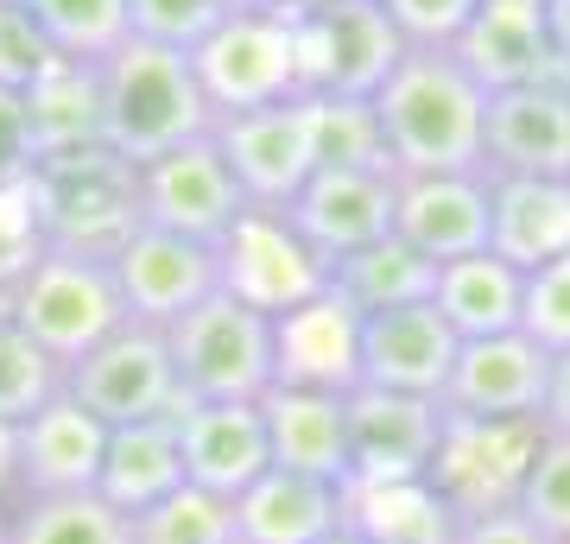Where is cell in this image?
<instances>
[{
    "mask_svg": "<svg viewBox=\"0 0 570 544\" xmlns=\"http://www.w3.org/2000/svg\"><path fill=\"white\" fill-rule=\"evenodd\" d=\"M343 532L362 544H456L463 520L438 501L431 482H348Z\"/></svg>",
    "mask_w": 570,
    "mask_h": 544,
    "instance_id": "f1b7e54d",
    "label": "cell"
},
{
    "mask_svg": "<svg viewBox=\"0 0 570 544\" xmlns=\"http://www.w3.org/2000/svg\"><path fill=\"white\" fill-rule=\"evenodd\" d=\"M450 51L463 58V70L482 89H513V82L558 77L551 32H546V0H482L469 32Z\"/></svg>",
    "mask_w": 570,
    "mask_h": 544,
    "instance_id": "cb8c5ba5",
    "label": "cell"
},
{
    "mask_svg": "<svg viewBox=\"0 0 570 544\" xmlns=\"http://www.w3.org/2000/svg\"><path fill=\"white\" fill-rule=\"evenodd\" d=\"M242 544H324L343 532V487L292 468H266L235 501Z\"/></svg>",
    "mask_w": 570,
    "mask_h": 544,
    "instance_id": "484cf974",
    "label": "cell"
},
{
    "mask_svg": "<svg viewBox=\"0 0 570 544\" xmlns=\"http://www.w3.org/2000/svg\"><path fill=\"white\" fill-rule=\"evenodd\" d=\"M444 437V405L419 393H348V482H425Z\"/></svg>",
    "mask_w": 570,
    "mask_h": 544,
    "instance_id": "9a60e30c",
    "label": "cell"
},
{
    "mask_svg": "<svg viewBox=\"0 0 570 544\" xmlns=\"http://www.w3.org/2000/svg\"><path fill=\"white\" fill-rule=\"evenodd\" d=\"M228 13H273V7H279V0H223Z\"/></svg>",
    "mask_w": 570,
    "mask_h": 544,
    "instance_id": "681fc988",
    "label": "cell"
},
{
    "mask_svg": "<svg viewBox=\"0 0 570 544\" xmlns=\"http://www.w3.org/2000/svg\"><path fill=\"white\" fill-rule=\"evenodd\" d=\"M178 449H184V482L209 487V494H223V501H242L247 487L273 468L261 399H197V405H184L178 412Z\"/></svg>",
    "mask_w": 570,
    "mask_h": 544,
    "instance_id": "e0dca14e",
    "label": "cell"
},
{
    "mask_svg": "<svg viewBox=\"0 0 570 544\" xmlns=\"http://www.w3.org/2000/svg\"><path fill=\"white\" fill-rule=\"evenodd\" d=\"M134 190H140V222L190 235V241H209V247H223V235L254 209L247 190L235 184V171H228L216 133L134 165Z\"/></svg>",
    "mask_w": 570,
    "mask_h": 544,
    "instance_id": "8fae6325",
    "label": "cell"
},
{
    "mask_svg": "<svg viewBox=\"0 0 570 544\" xmlns=\"http://www.w3.org/2000/svg\"><path fill=\"white\" fill-rule=\"evenodd\" d=\"M273 468L317 475L348 487V393H311V386H273L261 399Z\"/></svg>",
    "mask_w": 570,
    "mask_h": 544,
    "instance_id": "603a6c76",
    "label": "cell"
},
{
    "mask_svg": "<svg viewBox=\"0 0 570 544\" xmlns=\"http://www.w3.org/2000/svg\"><path fill=\"white\" fill-rule=\"evenodd\" d=\"M292 32H298V89L305 96L374 101L381 82L406 58V39H400V26L387 20L381 0L330 7V13H292Z\"/></svg>",
    "mask_w": 570,
    "mask_h": 544,
    "instance_id": "9c48e42d",
    "label": "cell"
},
{
    "mask_svg": "<svg viewBox=\"0 0 570 544\" xmlns=\"http://www.w3.org/2000/svg\"><path fill=\"white\" fill-rule=\"evenodd\" d=\"M273 386H311V393H355L362 386V310L336 291L273 317Z\"/></svg>",
    "mask_w": 570,
    "mask_h": 544,
    "instance_id": "d6986e66",
    "label": "cell"
},
{
    "mask_svg": "<svg viewBox=\"0 0 570 544\" xmlns=\"http://www.w3.org/2000/svg\"><path fill=\"white\" fill-rule=\"evenodd\" d=\"M39 190H45V228H51V247L115 260L121 241L140 228L134 165L115 159L108 146L102 152H77V159L39 165Z\"/></svg>",
    "mask_w": 570,
    "mask_h": 544,
    "instance_id": "30bf717a",
    "label": "cell"
},
{
    "mask_svg": "<svg viewBox=\"0 0 570 544\" xmlns=\"http://www.w3.org/2000/svg\"><path fill=\"white\" fill-rule=\"evenodd\" d=\"M546 431L570 437V348L564 355H551V380H546V412H539Z\"/></svg>",
    "mask_w": 570,
    "mask_h": 544,
    "instance_id": "f6af8a7d",
    "label": "cell"
},
{
    "mask_svg": "<svg viewBox=\"0 0 570 544\" xmlns=\"http://www.w3.org/2000/svg\"><path fill=\"white\" fill-rule=\"evenodd\" d=\"M0 544H7V506H0Z\"/></svg>",
    "mask_w": 570,
    "mask_h": 544,
    "instance_id": "816d5d0a",
    "label": "cell"
},
{
    "mask_svg": "<svg viewBox=\"0 0 570 544\" xmlns=\"http://www.w3.org/2000/svg\"><path fill=\"white\" fill-rule=\"evenodd\" d=\"M0 317H7V298H0Z\"/></svg>",
    "mask_w": 570,
    "mask_h": 544,
    "instance_id": "f5cc1de1",
    "label": "cell"
},
{
    "mask_svg": "<svg viewBox=\"0 0 570 544\" xmlns=\"http://www.w3.org/2000/svg\"><path fill=\"white\" fill-rule=\"evenodd\" d=\"M393 184L400 171H311V184L285 202L292 228L305 235L330 266L393 235Z\"/></svg>",
    "mask_w": 570,
    "mask_h": 544,
    "instance_id": "ffe728a7",
    "label": "cell"
},
{
    "mask_svg": "<svg viewBox=\"0 0 570 544\" xmlns=\"http://www.w3.org/2000/svg\"><path fill=\"white\" fill-rule=\"evenodd\" d=\"M546 32H551V58L570 77V0H546Z\"/></svg>",
    "mask_w": 570,
    "mask_h": 544,
    "instance_id": "7dc6e473",
    "label": "cell"
},
{
    "mask_svg": "<svg viewBox=\"0 0 570 544\" xmlns=\"http://www.w3.org/2000/svg\"><path fill=\"white\" fill-rule=\"evenodd\" d=\"M489 254L520 273L570 254V178H494L489 171Z\"/></svg>",
    "mask_w": 570,
    "mask_h": 544,
    "instance_id": "d4e9b609",
    "label": "cell"
},
{
    "mask_svg": "<svg viewBox=\"0 0 570 544\" xmlns=\"http://www.w3.org/2000/svg\"><path fill=\"white\" fill-rule=\"evenodd\" d=\"M311 127H317V171L324 165L330 171H393L374 101L311 96Z\"/></svg>",
    "mask_w": 570,
    "mask_h": 544,
    "instance_id": "836d02e7",
    "label": "cell"
},
{
    "mask_svg": "<svg viewBox=\"0 0 570 544\" xmlns=\"http://www.w3.org/2000/svg\"><path fill=\"white\" fill-rule=\"evenodd\" d=\"M431 304H438V317L456 329V343L508 336V329H520V317H527V273L482 247V254H469V260L438 266Z\"/></svg>",
    "mask_w": 570,
    "mask_h": 544,
    "instance_id": "4316f807",
    "label": "cell"
},
{
    "mask_svg": "<svg viewBox=\"0 0 570 544\" xmlns=\"http://www.w3.org/2000/svg\"><path fill=\"white\" fill-rule=\"evenodd\" d=\"M102 449L108 424L58 393L20 424V494H89L102 475Z\"/></svg>",
    "mask_w": 570,
    "mask_h": 544,
    "instance_id": "7402d4cb",
    "label": "cell"
},
{
    "mask_svg": "<svg viewBox=\"0 0 570 544\" xmlns=\"http://www.w3.org/2000/svg\"><path fill=\"white\" fill-rule=\"evenodd\" d=\"M58 44L45 39V26L32 20L26 0H0V89L26 96L32 82H45L58 70Z\"/></svg>",
    "mask_w": 570,
    "mask_h": 544,
    "instance_id": "f35d334b",
    "label": "cell"
},
{
    "mask_svg": "<svg viewBox=\"0 0 570 544\" xmlns=\"http://www.w3.org/2000/svg\"><path fill=\"white\" fill-rule=\"evenodd\" d=\"M539 418H450L431 456L425 482L438 487V501L456 520H482V513H508L520 501L527 463L539 449Z\"/></svg>",
    "mask_w": 570,
    "mask_h": 544,
    "instance_id": "52a82bcc",
    "label": "cell"
},
{
    "mask_svg": "<svg viewBox=\"0 0 570 544\" xmlns=\"http://www.w3.org/2000/svg\"><path fill=\"white\" fill-rule=\"evenodd\" d=\"M482 165L494 178H570V77L489 89Z\"/></svg>",
    "mask_w": 570,
    "mask_h": 544,
    "instance_id": "5bb4252c",
    "label": "cell"
},
{
    "mask_svg": "<svg viewBox=\"0 0 570 544\" xmlns=\"http://www.w3.org/2000/svg\"><path fill=\"white\" fill-rule=\"evenodd\" d=\"M39 171V146H32V121H26V96L0 89V184L32 178Z\"/></svg>",
    "mask_w": 570,
    "mask_h": 544,
    "instance_id": "7bdbcfd3",
    "label": "cell"
},
{
    "mask_svg": "<svg viewBox=\"0 0 570 544\" xmlns=\"http://www.w3.org/2000/svg\"><path fill=\"white\" fill-rule=\"evenodd\" d=\"M292 13H330V7H367V0H285Z\"/></svg>",
    "mask_w": 570,
    "mask_h": 544,
    "instance_id": "c3c4849f",
    "label": "cell"
},
{
    "mask_svg": "<svg viewBox=\"0 0 570 544\" xmlns=\"http://www.w3.org/2000/svg\"><path fill=\"white\" fill-rule=\"evenodd\" d=\"M190 63H197V82H204V101L216 121L305 96L298 89V32H292V7L285 0L273 13H228L190 51Z\"/></svg>",
    "mask_w": 570,
    "mask_h": 544,
    "instance_id": "5b68a950",
    "label": "cell"
},
{
    "mask_svg": "<svg viewBox=\"0 0 570 544\" xmlns=\"http://www.w3.org/2000/svg\"><path fill=\"white\" fill-rule=\"evenodd\" d=\"M134 39L146 44H171V51H197V44L228 20L223 0H127Z\"/></svg>",
    "mask_w": 570,
    "mask_h": 544,
    "instance_id": "ab89813d",
    "label": "cell"
},
{
    "mask_svg": "<svg viewBox=\"0 0 570 544\" xmlns=\"http://www.w3.org/2000/svg\"><path fill=\"white\" fill-rule=\"evenodd\" d=\"M58 393H63V367L13 317H0V418L26 424L39 405L58 399Z\"/></svg>",
    "mask_w": 570,
    "mask_h": 544,
    "instance_id": "d590c367",
    "label": "cell"
},
{
    "mask_svg": "<svg viewBox=\"0 0 570 544\" xmlns=\"http://www.w3.org/2000/svg\"><path fill=\"white\" fill-rule=\"evenodd\" d=\"M20 501V424L0 418V506Z\"/></svg>",
    "mask_w": 570,
    "mask_h": 544,
    "instance_id": "bcb514c9",
    "label": "cell"
},
{
    "mask_svg": "<svg viewBox=\"0 0 570 544\" xmlns=\"http://www.w3.org/2000/svg\"><path fill=\"white\" fill-rule=\"evenodd\" d=\"M184 487V449H178V418H153V424H115L102 449V494L115 513L140 520L146 506H159L165 494Z\"/></svg>",
    "mask_w": 570,
    "mask_h": 544,
    "instance_id": "83f0119b",
    "label": "cell"
},
{
    "mask_svg": "<svg viewBox=\"0 0 570 544\" xmlns=\"http://www.w3.org/2000/svg\"><path fill=\"white\" fill-rule=\"evenodd\" d=\"M216 273L228 298H242L261 317H285L330 291V260L292 228L285 209H247L216 247Z\"/></svg>",
    "mask_w": 570,
    "mask_h": 544,
    "instance_id": "ba28073f",
    "label": "cell"
},
{
    "mask_svg": "<svg viewBox=\"0 0 570 544\" xmlns=\"http://www.w3.org/2000/svg\"><path fill=\"white\" fill-rule=\"evenodd\" d=\"M513 513H527L551 544H570V437L539 431V449H532V463H527V482H520Z\"/></svg>",
    "mask_w": 570,
    "mask_h": 544,
    "instance_id": "74e56055",
    "label": "cell"
},
{
    "mask_svg": "<svg viewBox=\"0 0 570 544\" xmlns=\"http://www.w3.org/2000/svg\"><path fill=\"white\" fill-rule=\"evenodd\" d=\"M520 329L546 355H564L570 348V254L539 266V273H527V317H520Z\"/></svg>",
    "mask_w": 570,
    "mask_h": 544,
    "instance_id": "60d3db41",
    "label": "cell"
},
{
    "mask_svg": "<svg viewBox=\"0 0 570 544\" xmlns=\"http://www.w3.org/2000/svg\"><path fill=\"white\" fill-rule=\"evenodd\" d=\"M324 544H362V538H348V532H336V538H324Z\"/></svg>",
    "mask_w": 570,
    "mask_h": 544,
    "instance_id": "f907efd6",
    "label": "cell"
},
{
    "mask_svg": "<svg viewBox=\"0 0 570 544\" xmlns=\"http://www.w3.org/2000/svg\"><path fill=\"white\" fill-rule=\"evenodd\" d=\"M51 254V228H45V190L32 178L0 184V298H13V285Z\"/></svg>",
    "mask_w": 570,
    "mask_h": 544,
    "instance_id": "8d00e7d4",
    "label": "cell"
},
{
    "mask_svg": "<svg viewBox=\"0 0 570 544\" xmlns=\"http://www.w3.org/2000/svg\"><path fill=\"white\" fill-rule=\"evenodd\" d=\"M108 266H115V285H121L127 323H146V329H171L184 310H197L209 291H223L216 247L153 222L134 228Z\"/></svg>",
    "mask_w": 570,
    "mask_h": 544,
    "instance_id": "4fadbf2b",
    "label": "cell"
},
{
    "mask_svg": "<svg viewBox=\"0 0 570 544\" xmlns=\"http://www.w3.org/2000/svg\"><path fill=\"white\" fill-rule=\"evenodd\" d=\"M26 7L45 26V39L58 44V58L70 63H102L134 39L127 0H26Z\"/></svg>",
    "mask_w": 570,
    "mask_h": 544,
    "instance_id": "d6a6232c",
    "label": "cell"
},
{
    "mask_svg": "<svg viewBox=\"0 0 570 544\" xmlns=\"http://www.w3.org/2000/svg\"><path fill=\"white\" fill-rule=\"evenodd\" d=\"M387 165L400 178H431V171H489L482 140H489V89L463 70L456 51H419L381 82L374 96Z\"/></svg>",
    "mask_w": 570,
    "mask_h": 544,
    "instance_id": "6da1fadb",
    "label": "cell"
},
{
    "mask_svg": "<svg viewBox=\"0 0 570 544\" xmlns=\"http://www.w3.org/2000/svg\"><path fill=\"white\" fill-rule=\"evenodd\" d=\"M393 235L431 266L489 247V171H431L393 184Z\"/></svg>",
    "mask_w": 570,
    "mask_h": 544,
    "instance_id": "ac0fdd59",
    "label": "cell"
},
{
    "mask_svg": "<svg viewBox=\"0 0 570 544\" xmlns=\"http://www.w3.org/2000/svg\"><path fill=\"white\" fill-rule=\"evenodd\" d=\"M381 7H387V20L400 26L406 44H419V51H450L469 32L482 0H381Z\"/></svg>",
    "mask_w": 570,
    "mask_h": 544,
    "instance_id": "b9f144b4",
    "label": "cell"
},
{
    "mask_svg": "<svg viewBox=\"0 0 570 544\" xmlns=\"http://www.w3.org/2000/svg\"><path fill=\"white\" fill-rule=\"evenodd\" d=\"M7 317L20 323L58 367H70L96 343H108L115 329H127V304H121V285H115V266L108 260L51 247V254L13 285Z\"/></svg>",
    "mask_w": 570,
    "mask_h": 544,
    "instance_id": "3957f363",
    "label": "cell"
},
{
    "mask_svg": "<svg viewBox=\"0 0 570 544\" xmlns=\"http://www.w3.org/2000/svg\"><path fill=\"white\" fill-rule=\"evenodd\" d=\"M7 544H134V520L89 494H20L7 506Z\"/></svg>",
    "mask_w": 570,
    "mask_h": 544,
    "instance_id": "1f68e13d",
    "label": "cell"
},
{
    "mask_svg": "<svg viewBox=\"0 0 570 544\" xmlns=\"http://www.w3.org/2000/svg\"><path fill=\"white\" fill-rule=\"evenodd\" d=\"M96 82H102V146L127 165L159 159L216 127L190 51L127 39L115 58L96 63Z\"/></svg>",
    "mask_w": 570,
    "mask_h": 544,
    "instance_id": "7a4b0ae2",
    "label": "cell"
},
{
    "mask_svg": "<svg viewBox=\"0 0 570 544\" xmlns=\"http://www.w3.org/2000/svg\"><path fill=\"white\" fill-rule=\"evenodd\" d=\"M546 380H551V355L527 329L475 336V343H456V362H450L438 405L450 418H539Z\"/></svg>",
    "mask_w": 570,
    "mask_h": 544,
    "instance_id": "2e32d148",
    "label": "cell"
},
{
    "mask_svg": "<svg viewBox=\"0 0 570 544\" xmlns=\"http://www.w3.org/2000/svg\"><path fill=\"white\" fill-rule=\"evenodd\" d=\"M184 399H266L273 393V317L247 310L228 291H209L165 329Z\"/></svg>",
    "mask_w": 570,
    "mask_h": 544,
    "instance_id": "277c9868",
    "label": "cell"
},
{
    "mask_svg": "<svg viewBox=\"0 0 570 544\" xmlns=\"http://www.w3.org/2000/svg\"><path fill=\"white\" fill-rule=\"evenodd\" d=\"M223 146L235 184L247 190L254 209H285L317 171V127H311V96L273 101L254 115H228L209 127Z\"/></svg>",
    "mask_w": 570,
    "mask_h": 544,
    "instance_id": "7c38bea8",
    "label": "cell"
},
{
    "mask_svg": "<svg viewBox=\"0 0 570 544\" xmlns=\"http://www.w3.org/2000/svg\"><path fill=\"white\" fill-rule=\"evenodd\" d=\"M26 121H32L39 165L102 152V82H96V63L63 58L45 82H32L26 89Z\"/></svg>",
    "mask_w": 570,
    "mask_h": 544,
    "instance_id": "f546056e",
    "label": "cell"
},
{
    "mask_svg": "<svg viewBox=\"0 0 570 544\" xmlns=\"http://www.w3.org/2000/svg\"><path fill=\"white\" fill-rule=\"evenodd\" d=\"M456 544H551L539 525L527 520V513H482V520H463V532H456Z\"/></svg>",
    "mask_w": 570,
    "mask_h": 544,
    "instance_id": "ee69618b",
    "label": "cell"
},
{
    "mask_svg": "<svg viewBox=\"0 0 570 544\" xmlns=\"http://www.w3.org/2000/svg\"><path fill=\"white\" fill-rule=\"evenodd\" d=\"M63 393L96 412V418L115 431V424H153V418H178L184 386L178 367H171V348H165V329H146V323H127L108 343H96L82 362L63 367Z\"/></svg>",
    "mask_w": 570,
    "mask_h": 544,
    "instance_id": "8992f818",
    "label": "cell"
},
{
    "mask_svg": "<svg viewBox=\"0 0 570 544\" xmlns=\"http://www.w3.org/2000/svg\"><path fill=\"white\" fill-rule=\"evenodd\" d=\"M450 362H456V329L438 317L431 298L362 317V386L444 399Z\"/></svg>",
    "mask_w": 570,
    "mask_h": 544,
    "instance_id": "44dd1931",
    "label": "cell"
},
{
    "mask_svg": "<svg viewBox=\"0 0 570 544\" xmlns=\"http://www.w3.org/2000/svg\"><path fill=\"white\" fill-rule=\"evenodd\" d=\"M134 544H242L235 501L184 482L178 494H165L159 506H146L134 520Z\"/></svg>",
    "mask_w": 570,
    "mask_h": 544,
    "instance_id": "e575fe53",
    "label": "cell"
},
{
    "mask_svg": "<svg viewBox=\"0 0 570 544\" xmlns=\"http://www.w3.org/2000/svg\"><path fill=\"white\" fill-rule=\"evenodd\" d=\"M431 285H438V266L425 254H412L400 235H387V241H374V247H362V254H348V260L330 266V291L348 298L362 317L400 310V304H425Z\"/></svg>",
    "mask_w": 570,
    "mask_h": 544,
    "instance_id": "4dcf8cb0",
    "label": "cell"
}]
</instances>
